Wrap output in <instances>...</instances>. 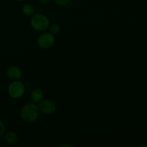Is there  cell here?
<instances>
[{"label":"cell","instance_id":"cell-9","mask_svg":"<svg viewBox=\"0 0 147 147\" xmlns=\"http://www.w3.org/2000/svg\"><path fill=\"white\" fill-rule=\"evenodd\" d=\"M22 13L27 17H32L34 14V8L32 4H24L22 9Z\"/></svg>","mask_w":147,"mask_h":147},{"label":"cell","instance_id":"cell-7","mask_svg":"<svg viewBox=\"0 0 147 147\" xmlns=\"http://www.w3.org/2000/svg\"><path fill=\"white\" fill-rule=\"evenodd\" d=\"M4 140L9 144L14 145L19 142L20 137L15 132L9 131L4 134Z\"/></svg>","mask_w":147,"mask_h":147},{"label":"cell","instance_id":"cell-11","mask_svg":"<svg viewBox=\"0 0 147 147\" xmlns=\"http://www.w3.org/2000/svg\"><path fill=\"white\" fill-rule=\"evenodd\" d=\"M56 4L60 6H65L67 4H69L70 0H55Z\"/></svg>","mask_w":147,"mask_h":147},{"label":"cell","instance_id":"cell-1","mask_svg":"<svg viewBox=\"0 0 147 147\" xmlns=\"http://www.w3.org/2000/svg\"><path fill=\"white\" fill-rule=\"evenodd\" d=\"M22 119L27 122H33L40 116V109L34 103H26L22 108L20 112Z\"/></svg>","mask_w":147,"mask_h":147},{"label":"cell","instance_id":"cell-10","mask_svg":"<svg viewBox=\"0 0 147 147\" xmlns=\"http://www.w3.org/2000/svg\"><path fill=\"white\" fill-rule=\"evenodd\" d=\"M50 27V26H49ZM60 30V27L57 24H53L50 27V32L53 34H58Z\"/></svg>","mask_w":147,"mask_h":147},{"label":"cell","instance_id":"cell-12","mask_svg":"<svg viewBox=\"0 0 147 147\" xmlns=\"http://www.w3.org/2000/svg\"><path fill=\"white\" fill-rule=\"evenodd\" d=\"M5 130H6V128H5V125H4V122L0 119V136H3L5 133Z\"/></svg>","mask_w":147,"mask_h":147},{"label":"cell","instance_id":"cell-3","mask_svg":"<svg viewBox=\"0 0 147 147\" xmlns=\"http://www.w3.org/2000/svg\"><path fill=\"white\" fill-rule=\"evenodd\" d=\"M24 86L22 82L19 80H14L9 84L8 87V93L9 96L13 98H20L24 95Z\"/></svg>","mask_w":147,"mask_h":147},{"label":"cell","instance_id":"cell-14","mask_svg":"<svg viewBox=\"0 0 147 147\" xmlns=\"http://www.w3.org/2000/svg\"><path fill=\"white\" fill-rule=\"evenodd\" d=\"M17 1H24V0H17Z\"/></svg>","mask_w":147,"mask_h":147},{"label":"cell","instance_id":"cell-4","mask_svg":"<svg viewBox=\"0 0 147 147\" xmlns=\"http://www.w3.org/2000/svg\"><path fill=\"white\" fill-rule=\"evenodd\" d=\"M55 42L54 34L50 32H45L39 36L37 39V45L43 49H48L51 47Z\"/></svg>","mask_w":147,"mask_h":147},{"label":"cell","instance_id":"cell-13","mask_svg":"<svg viewBox=\"0 0 147 147\" xmlns=\"http://www.w3.org/2000/svg\"><path fill=\"white\" fill-rule=\"evenodd\" d=\"M50 0H40V2L42 3V4H47L48 2H50Z\"/></svg>","mask_w":147,"mask_h":147},{"label":"cell","instance_id":"cell-2","mask_svg":"<svg viewBox=\"0 0 147 147\" xmlns=\"http://www.w3.org/2000/svg\"><path fill=\"white\" fill-rule=\"evenodd\" d=\"M30 24L31 27L37 31H44L50 26V21L46 16L37 14L32 16Z\"/></svg>","mask_w":147,"mask_h":147},{"label":"cell","instance_id":"cell-8","mask_svg":"<svg viewBox=\"0 0 147 147\" xmlns=\"http://www.w3.org/2000/svg\"><path fill=\"white\" fill-rule=\"evenodd\" d=\"M30 97H31V100H32L33 103H39L43 99L44 93L41 88H37L31 92Z\"/></svg>","mask_w":147,"mask_h":147},{"label":"cell","instance_id":"cell-6","mask_svg":"<svg viewBox=\"0 0 147 147\" xmlns=\"http://www.w3.org/2000/svg\"><path fill=\"white\" fill-rule=\"evenodd\" d=\"M7 75L11 80H20L22 77V71L17 66H10L7 70Z\"/></svg>","mask_w":147,"mask_h":147},{"label":"cell","instance_id":"cell-5","mask_svg":"<svg viewBox=\"0 0 147 147\" xmlns=\"http://www.w3.org/2000/svg\"><path fill=\"white\" fill-rule=\"evenodd\" d=\"M39 109L44 114L51 115L55 112L56 104L53 100L50 99H45V100L42 99L40 101Z\"/></svg>","mask_w":147,"mask_h":147}]
</instances>
